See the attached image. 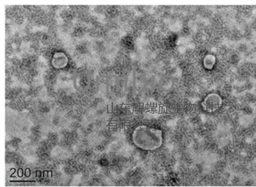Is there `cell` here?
<instances>
[{
    "instance_id": "obj_2",
    "label": "cell",
    "mask_w": 256,
    "mask_h": 187,
    "mask_svg": "<svg viewBox=\"0 0 256 187\" xmlns=\"http://www.w3.org/2000/svg\"><path fill=\"white\" fill-rule=\"evenodd\" d=\"M223 104V99L217 94L208 95L202 102V106L207 112L212 113L218 110Z\"/></svg>"
},
{
    "instance_id": "obj_1",
    "label": "cell",
    "mask_w": 256,
    "mask_h": 187,
    "mask_svg": "<svg viewBox=\"0 0 256 187\" xmlns=\"http://www.w3.org/2000/svg\"><path fill=\"white\" fill-rule=\"evenodd\" d=\"M132 139L139 149L154 150L159 149L163 143V133L160 129L140 126L132 132Z\"/></svg>"
}]
</instances>
